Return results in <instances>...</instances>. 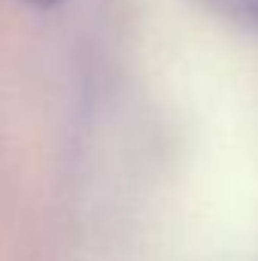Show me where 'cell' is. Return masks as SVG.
<instances>
[{"mask_svg":"<svg viewBox=\"0 0 258 261\" xmlns=\"http://www.w3.org/2000/svg\"><path fill=\"white\" fill-rule=\"evenodd\" d=\"M213 9H219L222 15L252 28L258 34V0H207Z\"/></svg>","mask_w":258,"mask_h":261,"instance_id":"6da1fadb","label":"cell"},{"mask_svg":"<svg viewBox=\"0 0 258 261\" xmlns=\"http://www.w3.org/2000/svg\"><path fill=\"white\" fill-rule=\"evenodd\" d=\"M24 3H31V6H55L58 0H24Z\"/></svg>","mask_w":258,"mask_h":261,"instance_id":"7a4b0ae2","label":"cell"}]
</instances>
